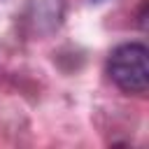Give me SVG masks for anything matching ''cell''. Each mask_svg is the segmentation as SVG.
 Instances as JSON below:
<instances>
[{
  "label": "cell",
  "mask_w": 149,
  "mask_h": 149,
  "mask_svg": "<svg viewBox=\"0 0 149 149\" xmlns=\"http://www.w3.org/2000/svg\"><path fill=\"white\" fill-rule=\"evenodd\" d=\"M107 72L112 81L135 95H144L149 88V68H147V47L144 44H121L109 54Z\"/></svg>",
  "instance_id": "cell-1"
}]
</instances>
